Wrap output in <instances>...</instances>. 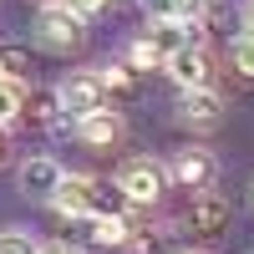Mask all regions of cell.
Wrapping results in <instances>:
<instances>
[{"label": "cell", "mask_w": 254, "mask_h": 254, "mask_svg": "<svg viewBox=\"0 0 254 254\" xmlns=\"http://www.w3.org/2000/svg\"><path fill=\"white\" fill-rule=\"evenodd\" d=\"M41 254H76L71 244H41Z\"/></svg>", "instance_id": "obj_21"}, {"label": "cell", "mask_w": 254, "mask_h": 254, "mask_svg": "<svg viewBox=\"0 0 254 254\" xmlns=\"http://www.w3.org/2000/svg\"><path fill=\"white\" fill-rule=\"evenodd\" d=\"M142 41H147V46H153L163 61H168L178 46H188V26H178V20H153V31H147Z\"/></svg>", "instance_id": "obj_12"}, {"label": "cell", "mask_w": 254, "mask_h": 254, "mask_svg": "<svg viewBox=\"0 0 254 254\" xmlns=\"http://www.w3.org/2000/svg\"><path fill=\"white\" fill-rule=\"evenodd\" d=\"M163 188H168V168L163 163H153V158H132L117 173V193L127 198V203H158L163 198Z\"/></svg>", "instance_id": "obj_1"}, {"label": "cell", "mask_w": 254, "mask_h": 254, "mask_svg": "<svg viewBox=\"0 0 254 254\" xmlns=\"http://www.w3.org/2000/svg\"><path fill=\"white\" fill-rule=\"evenodd\" d=\"M142 5H147V15H153V20H178V26H193V20L203 15L208 0H142Z\"/></svg>", "instance_id": "obj_11"}, {"label": "cell", "mask_w": 254, "mask_h": 254, "mask_svg": "<svg viewBox=\"0 0 254 254\" xmlns=\"http://www.w3.org/2000/svg\"><path fill=\"white\" fill-rule=\"evenodd\" d=\"M0 254H41V244L31 234H20V229H5L0 234Z\"/></svg>", "instance_id": "obj_16"}, {"label": "cell", "mask_w": 254, "mask_h": 254, "mask_svg": "<svg viewBox=\"0 0 254 254\" xmlns=\"http://www.w3.org/2000/svg\"><path fill=\"white\" fill-rule=\"evenodd\" d=\"M132 66H142V71H153V66H163V56H158L153 46H147V41H137V46H132Z\"/></svg>", "instance_id": "obj_18"}, {"label": "cell", "mask_w": 254, "mask_h": 254, "mask_svg": "<svg viewBox=\"0 0 254 254\" xmlns=\"http://www.w3.org/2000/svg\"><path fill=\"white\" fill-rule=\"evenodd\" d=\"M249 41H254V36H249Z\"/></svg>", "instance_id": "obj_26"}, {"label": "cell", "mask_w": 254, "mask_h": 254, "mask_svg": "<svg viewBox=\"0 0 254 254\" xmlns=\"http://www.w3.org/2000/svg\"><path fill=\"white\" fill-rule=\"evenodd\" d=\"M26 117V92H20V81H0V127Z\"/></svg>", "instance_id": "obj_14"}, {"label": "cell", "mask_w": 254, "mask_h": 254, "mask_svg": "<svg viewBox=\"0 0 254 254\" xmlns=\"http://www.w3.org/2000/svg\"><path fill=\"white\" fill-rule=\"evenodd\" d=\"M61 5H66V10L76 15V20H92V15H97L102 5H107V0H61Z\"/></svg>", "instance_id": "obj_20"}, {"label": "cell", "mask_w": 254, "mask_h": 254, "mask_svg": "<svg viewBox=\"0 0 254 254\" xmlns=\"http://www.w3.org/2000/svg\"><path fill=\"white\" fill-rule=\"evenodd\" d=\"M173 178H178L183 188H193V193H203V188L219 178V163H214V153L193 147V153H178V158H173Z\"/></svg>", "instance_id": "obj_7"}, {"label": "cell", "mask_w": 254, "mask_h": 254, "mask_svg": "<svg viewBox=\"0 0 254 254\" xmlns=\"http://www.w3.org/2000/svg\"><path fill=\"white\" fill-rule=\"evenodd\" d=\"M0 158H5V132H0Z\"/></svg>", "instance_id": "obj_22"}, {"label": "cell", "mask_w": 254, "mask_h": 254, "mask_svg": "<svg viewBox=\"0 0 254 254\" xmlns=\"http://www.w3.org/2000/svg\"><path fill=\"white\" fill-rule=\"evenodd\" d=\"M229 61H234V71L254 76V41L249 36H234V41H229Z\"/></svg>", "instance_id": "obj_15"}, {"label": "cell", "mask_w": 254, "mask_h": 254, "mask_svg": "<svg viewBox=\"0 0 254 254\" xmlns=\"http://www.w3.org/2000/svg\"><path fill=\"white\" fill-rule=\"evenodd\" d=\"M127 234H132V229H127V219L122 214H92V239L97 244H127Z\"/></svg>", "instance_id": "obj_13"}, {"label": "cell", "mask_w": 254, "mask_h": 254, "mask_svg": "<svg viewBox=\"0 0 254 254\" xmlns=\"http://www.w3.org/2000/svg\"><path fill=\"white\" fill-rule=\"evenodd\" d=\"M178 112H183V122H193V127H214V122H219V112H224V97H219L214 87H198V92H183V102H178Z\"/></svg>", "instance_id": "obj_8"}, {"label": "cell", "mask_w": 254, "mask_h": 254, "mask_svg": "<svg viewBox=\"0 0 254 254\" xmlns=\"http://www.w3.org/2000/svg\"><path fill=\"white\" fill-rule=\"evenodd\" d=\"M81 26H87V20H76L66 5H51L46 15H41V41H46V46L51 51H76L81 46V41H87V31H81Z\"/></svg>", "instance_id": "obj_4"}, {"label": "cell", "mask_w": 254, "mask_h": 254, "mask_svg": "<svg viewBox=\"0 0 254 254\" xmlns=\"http://www.w3.org/2000/svg\"><path fill=\"white\" fill-rule=\"evenodd\" d=\"M31 107H36L31 117L46 127V122H56V107H61V102H56V92H36V97H31Z\"/></svg>", "instance_id": "obj_17"}, {"label": "cell", "mask_w": 254, "mask_h": 254, "mask_svg": "<svg viewBox=\"0 0 254 254\" xmlns=\"http://www.w3.org/2000/svg\"><path fill=\"white\" fill-rule=\"evenodd\" d=\"M61 178H66V173H61L51 158H26V163H20V188L36 193V198H51Z\"/></svg>", "instance_id": "obj_9"}, {"label": "cell", "mask_w": 254, "mask_h": 254, "mask_svg": "<svg viewBox=\"0 0 254 254\" xmlns=\"http://www.w3.org/2000/svg\"><path fill=\"white\" fill-rule=\"evenodd\" d=\"M97 81L112 92V87H127V81H132V71H127V66H102V71H97Z\"/></svg>", "instance_id": "obj_19"}, {"label": "cell", "mask_w": 254, "mask_h": 254, "mask_svg": "<svg viewBox=\"0 0 254 254\" xmlns=\"http://www.w3.org/2000/svg\"><path fill=\"white\" fill-rule=\"evenodd\" d=\"M46 203L56 214H66V219H92L97 214V183L92 178H61Z\"/></svg>", "instance_id": "obj_5"}, {"label": "cell", "mask_w": 254, "mask_h": 254, "mask_svg": "<svg viewBox=\"0 0 254 254\" xmlns=\"http://www.w3.org/2000/svg\"><path fill=\"white\" fill-rule=\"evenodd\" d=\"M76 132H81V142H117L122 137V112H92V117H81L76 122Z\"/></svg>", "instance_id": "obj_10"}, {"label": "cell", "mask_w": 254, "mask_h": 254, "mask_svg": "<svg viewBox=\"0 0 254 254\" xmlns=\"http://www.w3.org/2000/svg\"><path fill=\"white\" fill-rule=\"evenodd\" d=\"M107 87H102L97 76H66L61 81V92H56V102H61V112H71L76 122L81 117H92V112H107Z\"/></svg>", "instance_id": "obj_2"}, {"label": "cell", "mask_w": 254, "mask_h": 254, "mask_svg": "<svg viewBox=\"0 0 254 254\" xmlns=\"http://www.w3.org/2000/svg\"><path fill=\"white\" fill-rule=\"evenodd\" d=\"M249 15H254V0H249Z\"/></svg>", "instance_id": "obj_25"}, {"label": "cell", "mask_w": 254, "mask_h": 254, "mask_svg": "<svg viewBox=\"0 0 254 254\" xmlns=\"http://www.w3.org/2000/svg\"><path fill=\"white\" fill-rule=\"evenodd\" d=\"M183 254H198V249H183Z\"/></svg>", "instance_id": "obj_24"}, {"label": "cell", "mask_w": 254, "mask_h": 254, "mask_svg": "<svg viewBox=\"0 0 254 254\" xmlns=\"http://www.w3.org/2000/svg\"><path fill=\"white\" fill-rule=\"evenodd\" d=\"M183 224H188V234H193V239H219L224 229H229V198H219V193H193Z\"/></svg>", "instance_id": "obj_3"}, {"label": "cell", "mask_w": 254, "mask_h": 254, "mask_svg": "<svg viewBox=\"0 0 254 254\" xmlns=\"http://www.w3.org/2000/svg\"><path fill=\"white\" fill-rule=\"evenodd\" d=\"M41 5H46V10H51V5H61V0H41Z\"/></svg>", "instance_id": "obj_23"}, {"label": "cell", "mask_w": 254, "mask_h": 254, "mask_svg": "<svg viewBox=\"0 0 254 254\" xmlns=\"http://www.w3.org/2000/svg\"><path fill=\"white\" fill-rule=\"evenodd\" d=\"M163 66H168V76H173L183 92L208 87V56H203V46H193V41H188V46H178L173 56L163 61Z\"/></svg>", "instance_id": "obj_6"}]
</instances>
